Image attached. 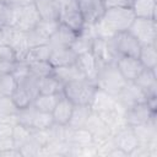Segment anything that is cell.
Segmentation results:
<instances>
[{
  "mask_svg": "<svg viewBox=\"0 0 157 157\" xmlns=\"http://www.w3.org/2000/svg\"><path fill=\"white\" fill-rule=\"evenodd\" d=\"M11 98L13 101V103L16 104V107L20 109V108H23V107H28L33 103L34 98L25 90L22 88L20 85H17L16 90L13 91V93L11 94Z\"/></svg>",
  "mask_w": 157,
  "mask_h": 157,
  "instance_id": "ab89813d",
  "label": "cell"
},
{
  "mask_svg": "<svg viewBox=\"0 0 157 157\" xmlns=\"http://www.w3.org/2000/svg\"><path fill=\"white\" fill-rule=\"evenodd\" d=\"M71 146L66 141L50 140L39 151L38 156H70Z\"/></svg>",
  "mask_w": 157,
  "mask_h": 157,
  "instance_id": "f1b7e54d",
  "label": "cell"
},
{
  "mask_svg": "<svg viewBox=\"0 0 157 157\" xmlns=\"http://www.w3.org/2000/svg\"><path fill=\"white\" fill-rule=\"evenodd\" d=\"M32 136V129L27 128L25 125H21L18 123L15 124L13 130H12V140L15 144L16 148H20L25 142H27Z\"/></svg>",
  "mask_w": 157,
  "mask_h": 157,
  "instance_id": "74e56055",
  "label": "cell"
},
{
  "mask_svg": "<svg viewBox=\"0 0 157 157\" xmlns=\"http://www.w3.org/2000/svg\"><path fill=\"white\" fill-rule=\"evenodd\" d=\"M91 53L94 56V59L97 60L98 65L107 64L109 61L115 60L113 54H112L108 39H104V38H101V37H96L94 38L92 48H91Z\"/></svg>",
  "mask_w": 157,
  "mask_h": 157,
  "instance_id": "7402d4cb",
  "label": "cell"
},
{
  "mask_svg": "<svg viewBox=\"0 0 157 157\" xmlns=\"http://www.w3.org/2000/svg\"><path fill=\"white\" fill-rule=\"evenodd\" d=\"M54 124V119L52 113L37 110L32 121V129L34 130H47Z\"/></svg>",
  "mask_w": 157,
  "mask_h": 157,
  "instance_id": "f35d334b",
  "label": "cell"
},
{
  "mask_svg": "<svg viewBox=\"0 0 157 157\" xmlns=\"http://www.w3.org/2000/svg\"><path fill=\"white\" fill-rule=\"evenodd\" d=\"M91 112H92V109L88 104H74L72 113H71L67 125L71 129L85 128V124H86Z\"/></svg>",
  "mask_w": 157,
  "mask_h": 157,
  "instance_id": "83f0119b",
  "label": "cell"
},
{
  "mask_svg": "<svg viewBox=\"0 0 157 157\" xmlns=\"http://www.w3.org/2000/svg\"><path fill=\"white\" fill-rule=\"evenodd\" d=\"M15 66V63H6V61H0V75L12 72Z\"/></svg>",
  "mask_w": 157,
  "mask_h": 157,
  "instance_id": "f907efd6",
  "label": "cell"
},
{
  "mask_svg": "<svg viewBox=\"0 0 157 157\" xmlns=\"http://www.w3.org/2000/svg\"><path fill=\"white\" fill-rule=\"evenodd\" d=\"M76 36H77V32H75L74 29H71L70 27H67L66 25L60 22L59 26L56 27V29L54 31V33L50 36L48 45L50 47V49L69 48V47H71Z\"/></svg>",
  "mask_w": 157,
  "mask_h": 157,
  "instance_id": "d6986e66",
  "label": "cell"
},
{
  "mask_svg": "<svg viewBox=\"0 0 157 157\" xmlns=\"http://www.w3.org/2000/svg\"><path fill=\"white\" fill-rule=\"evenodd\" d=\"M16 16V7L10 6L5 1L0 2V29L13 27Z\"/></svg>",
  "mask_w": 157,
  "mask_h": 157,
  "instance_id": "8d00e7d4",
  "label": "cell"
},
{
  "mask_svg": "<svg viewBox=\"0 0 157 157\" xmlns=\"http://www.w3.org/2000/svg\"><path fill=\"white\" fill-rule=\"evenodd\" d=\"M0 43H5L10 45L15 50L18 60H23L28 50L26 32L16 29L15 27H7L0 29Z\"/></svg>",
  "mask_w": 157,
  "mask_h": 157,
  "instance_id": "8992f818",
  "label": "cell"
},
{
  "mask_svg": "<svg viewBox=\"0 0 157 157\" xmlns=\"http://www.w3.org/2000/svg\"><path fill=\"white\" fill-rule=\"evenodd\" d=\"M128 31L132 34V37L141 44H156L157 42V23L156 20L151 18H140L135 17Z\"/></svg>",
  "mask_w": 157,
  "mask_h": 157,
  "instance_id": "5b68a950",
  "label": "cell"
},
{
  "mask_svg": "<svg viewBox=\"0 0 157 157\" xmlns=\"http://www.w3.org/2000/svg\"><path fill=\"white\" fill-rule=\"evenodd\" d=\"M76 64L78 65V67L81 69V71L83 72L86 78L94 81L96 75H97V70H98V63L91 52L77 55Z\"/></svg>",
  "mask_w": 157,
  "mask_h": 157,
  "instance_id": "4316f807",
  "label": "cell"
},
{
  "mask_svg": "<svg viewBox=\"0 0 157 157\" xmlns=\"http://www.w3.org/2000/svg\"><path fill=\"white\" fill-rule=\"evenodd\" d=\"M134 129V132L137 137V141L140 145L148 146L151 148L157 150V124L156 119H152L147 121L146 124L131 126Z\"/></svg>",
  "mask_w": 157,
  "mask_h": 157,
  "instance_id": "2e32d148",
  "label": "cell"
},
{
  "mask_svg": "<svg viewBox=\"0 0 157 157\" xmlns=\"http://www.w3.org/2000/svg\"><path fill=\"white\" fill-rule=\"evenodd\" d=\"M134 0H104L105 9L109 7H120V6H131Z\"/></svg>",
  "mask_w": 157,
  "mask_h": 157,
  "instance_id": "7dc6e473",
  "label": "cell"
},
{
  "mask_svg": "<svg viewBox=\"0 0 157 157\" xmlns=\"http://www.w3.org/2000/svg\"><path fill=\"white\" fill-rule=\"evenodd\" d=\"M115 64L126 81H134L145 69L137 56H119L115 59Z\"/></svg>",
  "mask_w": 157,
  "mask_h": 157,
  "instance_id": "9a60e30c",
  "label": "cell"
},
{
  "mask_svg": "<svg viewBox=\"0 0 157 157\" xmlns=\"http://www.w3.org/2000/svg\"><path fill=\"white\" fill-rule=\"evenodd\" d=\"M15 144L12 137H0V153L9 148H13Z\"/></svg>",
  "mask_w": 157,
  "mask_h": 157,
  "instance_id": "c3c4849f",
  "label": "cell"
},
{
  "mask_svg": "<svg viewBox=\"0 0 157 157\" xmlns=\"http://www.w3.org/2000/svg\"><path fill=\"white\" fill-rule=\"evenodd\" d=\"M114 59L119 56H137L141 44L129 31H123L108 39Z\"/></svg>",
  "mask_w": 157,
  "mask_h": 157,
  "instance_id": "277c9868",
  "label": "cell"
},
{
  "mask_svg": "<svg viewBox=\"0 0 157 157\" xmlns=\"http://www.w3.org/2000/svg\"><path fill=\"white\" fill-rule=\"evenodd\" d=\"M59 22L66 25L77 33L83 28L85 21L80 11L77 0H69L64 6H61Z\"/></svg>",
  "mask_w": 157,
  "mask_h": 157,
  "instance_id": "9c48e42d",
  "label": "cell"
},
{
  "mask_svg": "<svg viewBox=\"0 0 157 157\" xmlns=\"http://www.w3.org/2000/svg\"><path fill=\"white\" fill-rule=\"evenodd\" d=\"M85 25L97 23L105 11L104 0H77Z\"/></svg>",
  "mask_w": 157,
  "mask_h": 157,
  "instance_id": "7c38bea8",
  "label": "cell"
},
{
  "mask_svg": "<svg viewBox=\"0 0 157 157\" xmlns=\"http://www.w3.org/2000/svg\"><path fill=\"white\" fill-rule=\"evenodd\" d=\"M85 128L92 134L93 144L96 147L113 135L110 129L105 125V123L101 119V117L96 112H91V114L85 124Z\"/></svg>",
  "mask_w": 157,
  "mask_h": 157,
  "instance_id": "4fadbf2b",
  "label": "cell"
},
{
  "mask_svg": "<svg viewBox=\"0 0 157 157\" xmlns=\"http://www.w3.org/2000/svg\"><path fill=\"white\" fill-rule=\"evenodd\" d=\"M135 15L130 6L109 7L105 9L101 20L93 25L97 37L109 39L114 34L128 31L129 26L134 21Z\"/></svg>",
  "mask_w": 157,
  "mask_h": 157,
  "instance_id": "6da1fadb",
  "label": "cell"
},
{
  "mask_svg": "<svg viewBox=\"0 0 157 157\" xmlns=\"http://www.w3.org/2000/svg\"><path fill=\"white\" fill-rule=\"evenodd\" d=\"M67 142L71 147H86V146L94 145L92 134L86 128L72 129L67 139Z\"/></svg>",
  "mask_w": 157,
  "mask_h": 157,
  "instance_id": "4dcf8cb0",
  "label": "cell"
},
{
  "mask_svg": "<svg viewBox=\"0 0 157 157\" xmlns=\"http://www.w3.org/2000/svg\"><path fill=\"white\" fill-rule=\"evenodd\" d=\"M59 23H60L59 21H44V20H40L34 28H32L31 31L26 32L28 48L36 47V45L48 44L50 36L54 33V31L56 29Z\"/></svg>",
  "mask_w": 157,
  "mask_h": 157,
  "instance_id": "52a82bcc",
  "label": "cell"
},
{
  "mask_svg": "<svg viewBox=\"0 0 157 157\" xmlns=\"http://www.w3.org/2000/svg\"><path fill=\"white\" fill-rule=\"evenodd\" d=\"M115 98L124 110H126L128 108H130L131 105H134L136 103L146 102L145 94L132 81H128L126 85L124 86V88L115 96Z\"/></svg>",
  "mask_w": 157,
  "mask_h": 157,
  "instance_id": "5bb4252c",
  "label": "cell"
},
{
  "mask_svg": "<svg viewBox=\"0 0 157 157\" xmlns=\"http://www.w3.org/2000/svg\"><path fill=\"white\" fill-rule=\"evenodd\" d=\"M53 75L63 83H67L71 81H76V80H81V78H86L83 72L81 71V69L78 67V65L75 64H70V65H65V66H59V67H54L53 70Z\"/></svg>",
  "mask_w": 157,
  "mask_h": 157,
  "instance_id": "cb8c5ba5",
  "label": "cell"
},
{
  "mask_svg": "<svg viewBox=\"0 0 157 157\" xmlns=\"http://www.w3.org/2000/svg\"><path fill=\"white\" fill-rule=\"evenodd\" d=\"M96 37H97V34H96L93 25H85L83 28L77 33V36L74 39L70 48L77 55L88 53V52H91V48H92V44H93V40Z\"/></svg>",
  "mask_w": 157,
  "mask_h": 157,
  "instance_id": "ac0fdd59",
  "label": "cell"
},
{
  "mask_svg": "<svg viewBox=\"0 0 157 157\" xmlns=\"http://www.w3.org/2000/svg\"><path fill=\"white\" fill-rule=\"evenodd\" d=\"M72 108H74V103L71 101H69L63 94L61 98L59 99V102L56 103L55 108L52 112L54 123L60 124V125H67L69 119H70L71 113H72Z\"/></svg>",
  "mask_w": 157,
  "mask_h": 157,
  "instance_id": "d4e9b609",
  "label": "cell"
},
{
  "mask_svg": "<svg viewBox=\"0 0 157 157\" xmlns=\"http://www.w3.org/2000/svg\"><path fill=\"white\" fill-rule=\"evenodd\" d=\"M39 21H40V16L34 4L22 7H16V16L13 23V27L16 29H20L22 32H28L32 28H34Z\"/></svg>",
  "mask_w": 157,
  "mask_h": 157,
  "instance_id": "30bf717a",
  "label": "cell"
},
{
  "mask_svg": "<svg viewBox=\"0 0 157 157\" xmlns=\"http://www.w3.org/2000/svg\"><path fill=\"white\" fill-rule=\"evenodd\" d=\"M13 126H15L13 123L0 121V137H11L12 136Z\"/></svg>",
  "mask_w": 157,
  "mask_h": 157,
  "instance_id": "bcb514c9",
  "label": "cell"
},
{
  "mask_svg": "<svg viewBox=\"0 0 157 157\" xmlns=\"http://www.w3.org/2000/svg\"><path fill=\"white\" fill-rule=\"evenodd\" d=\"M77 60V54L69 47V48H56L52 49L49 63L53 65V67L65 66L70 64H75Z\"/></svg>",
  "mask_w": 157,
  "mask_h": 157,
  "instance_id": "603a6c76",
  "label": "cell"
},
{
  "mask_svg": "<svg viewBox=\"0 0 157 157\" xmlns=\"http://www.w3.org/2000/svg\"><path fill=\"white\" fill-rule=\"evenodd\" d=\"M64 85L52 74L45 77L38 78V90L40 94H54L63 93Z\"/></svg>",
  "mask_w": 157,
  "mask_h": 157,
  "instance_id": "d6a6232c",
  "label": "cell"
},
{
  "mask_svg": "<svg viewBox=\"0 0 157 157\" xmlns=\"http://www.w3.org/2000/svg\"><path fill=\"white\" fill-rule=\"evenodd\" d=\"M137 58L145 69L156 70L157 69V44L141 45Z\"/></svg>",
  "mask_w": 157,
  "mask_h": 157,
  "instance_id": "1f68e13d",
  "label": "cell"
},
{
  "mask_svg": "<svg viewBox=\"0 0 157 157\" xmlns=\"http://www.w3.org/2000/svg\"><path fill=\"white\" fill-rule=\"evenodd\" d=\"M125 121L129 126H136L141 124H146L147 121L157 118V112L151 109L147 102H140L124 112Z\"/></svg>",
  "mask_w": 157,
  "mask_h": 157,
  "instance_id": "ba28073f",
  "label": "cell"
},
{
  "mask_svg": "<svg viewBox=\"0 0 157 157\" xmlns=\"http://www.w3.org/2000/svg\"><path fill=\"white\" fill-rule=\"evenodd\" d=\"M28 64V70L29 74L37 78L45 77L53 74V65L49 63V60H42V61H31Z\"/></svg>",
  "mask_w": 157,
  "mask_h": 157,
  "instance_id": "d590c367",
  "label": "cell"
},
{
  "mask_svg": "<svg viewBox=\"0 0 157 157\" xmlns=\"http://www.w3.org/2000/svg\"><path fill=\"white\" fill-rule=\"evenodd\" d=\"M132 82L145 94L146 101L148 98L157 97V74H156V70L144 69L142 72Z\"/></svg>",
  "mask_w": 157,
  "mask_h": 157,
  "instance_id": "e0dca14e",
  "label": "cell"
},
{
  "mask_svg": "<svg viewBox=\"0 0 157 157\" xmlns=\"http://www.w3.org/2000/svg\"><path fill=\"white\" fill-rule=\"evenodd\" d=\"M36 0H5L6 4H9L10 6L13 7H22V6H27L31 4H34Z\"/></svg>",
  "mask_w": 157,
  "mask_h": 157,
  "instance_id": "681fc988",
  "label": "cell"
},
{
  "mask_svg": "<svg viewBox=\"0 0 157 157\" xmlns=\"http://www.w3.org/2000/svg\"><path fill=\"white\" fill-rule=\"evenodd\" d=\"M90 107L92 109V112L96 113H102V112H107V110H113V109H118L120 112H125L121 105L118 103L115 96L101 90V88H96V92L90 102Z\"/></svg>",
  "mask_w": 157,
  "mask_h": 157,
  "instance_id": "8fae6325",
  "label": "cell"
},
{
  "mask_svg": "<svg viewBox=\"0 0 157 157\" xmlns=\"http://www.w3.org/2000/svg\"><path fill=\"white\" fill-rule=\"evenodd\" d=\"M63 93H54V94H38L34 101H33V105L37 110L40 112H48L52 113L53 109L55 108L56 103L59 102V99L61 98Z\"/></svg>",
  "mask_w": 157,
  "mask_h": 157,
  "instance_id": "836d02e7",
  "label": "cell"
},
{
  "mask_svg": "<svg viewBox=\"0 0 157 157\" xmlns=\"http://www.w3.org/2000/svg\"><path fill=\"white\" fill-rule=\"evenodd\" d=\"M34 6L44 21H59L61 5L58 0H36Z\"/></svg>",
  "mask_w": 157,
  "mask_h": 157,
  "instance_id": "44dd1931",
  "label": "cell"
},
{
  "mask_svg": "<svg viewBox=\"0 0 157 157\" xmlns=\"http://www.w3.org/2000/svg\"><path fill=\"white\" fill-rule=\"evenodd\" d=\"M1 1H5V0H0V2H1Z\"/></svg>",
  "mask_w": 157,
  "mask_h": 157,
  "instance_id": "f5cc1de1",
  "label": "cell"
},
{
  "mask_svg": "<svg viewBox=\"0 0 157 157\" xmlns=\"http://www.w3.org/2000/svg\"><path fill=\"white\" fill-rule=\"evenodd\" d=\"M130 7L135 17L156 20V10H157L156 0H134Z\"/></svg>",
  "mask_w": 157,
  "mask_h": 157,
  "instance_id": "484cf974",
  "label": "cell"
},
{
  "mask_svg": "<svg viewBox=\"0 0 157 157\" xmlns=\"http://www.w3.org/2000/svg\"><path fill=\"white\" fill-rule=\"evenodd\" d=\"M17 87V81L11 72L0 75V96H10Z\"/></svg>",
  "mask_w": 157,
  "mask_h": 157,
  "instance_id": "60d3db41",
  "label": "cell"
},
{
  "mask_svg": "<svg viewBox=\"0 0 157 157\" xmlns=\"http://www.w3.org/2000/svg\"><path fill=\"white\" fill-rule=\"evenodd\" d=\"M50 47L48 44H43V45H36V47H31L28 48L23 60L26 63H31V61H42V60H49L50 56Z\"/></svg>",
  "mask_w": 157,
  "mask_h": 157,
  "instance_id": "e575fe53",
  "label": "cell"
},
{
  "mask_svg": "<svg viewBox=\"0 0 157 157\" xmlns=\"http://www.w3.org/2000/svg\"><path fill=\"white\" fill-rule=\"evenodd\" d=\"M17 112L18 108L10 96H0V121L16 124Z\"/></svg>",
  "mask_w": 157,
  "mask_h": 157,
  "instance_id": "f546056e",
  "label": "cell"
},
{
  "mask_svg": "<svg viewBox=\"0 0 157 157\" xmlns=\"http://www.w3.org/2000/svg\"><path fill=\"white\" fill-rule=\"evenodd\" d=\"M113 140H114V144L117 147L121 148L123 151H125L129 156V153L139 145V141H137V137L134 132V129L129 125L119 129L118 131H115L113 135H112Z\"/></svg>",
  "mask_w": 157,
  "mask_h": 157,
  "instance_id": "ffe728a7",
  "label": "cell"
},
{
  "mask_svg": "<svg viewBox=\"0 0 157 157\" xmlns=\"http://www.w3.org/2000/svg\"><path fill=\"white\" fill-rule=\"evenodd\" d=\"M96 83L88 78L71 81L64 85L63 94L74 104H88L96 92Z\"/></svg>",
  "mask_w": 157,
  "mask_h": 157,
  "instance_id": "3957f363",
  "label": "cell"
},
{
  "mask_svg": "<svg viewBox=\"0 0 157 157\" xmlns=\"http://www.w3.org/2000/svg\"><path fill=\"white\" fill-rule=\"evenodd\" d=\"M115 147L114 140L110 136L109 139H107L105 141H103L102 144H99L97 146V156H103V157H108L109 152Z\"/></svg>",
  "mask_w": 157,
  "mask_h": 157,
  "instance_id": "f6af8a7d",
  "label": "cell"
},
{
  "mask_svg": "<svg viewBox=\"0 0 157 157\" xmlns=\"http://www.w3.org/2000/svg\"><path fill=\"white\" fill-rule=\"evenodd\" d=\"M0 61H6V63L18 61L15 50L5 43H0Z\"/></svg>",
  "mask_w": 157,
  "mask_h": 157,
  "instance_id": "ee69618b",
  "label": "cell"
},
{
  "mask_svg": "<svg viewBox=\"0 0 157 157\" xmlns=\"http://www.w3.org/2000/svg\"><path fill=\"white\" fill-rule=\"evenodd\" d=\"M126 80L120 74L115 60L109 61L107 64H101L98 65L97 75L94 78V83L98 88L117 96L126 85Z\"/></svg>",
  "mask_w": 157,
  "mask_h": 157,
  "instance_id": "7a4b0ae2",
  "label": "cell"
},
{
  "mask_svg": "<svg viewBox=\"0 0 157 157\" xmlns=\"http://www.w3.org/2000/svg\"><path fill=\"white\" fill-rule=\"evenodd\" d=\"M40 148L42 146L31 136V139L18 148V151L21 153V157H34L39 155Z\"/></svg>",
  "mask_w": 157,
  "mask_h": 157,
  "instance_id": "7bdbcfd3",
  "label": "cell"
},
{
  "mask_svg": "<svg viewBox=\"0 0 157 157\" xmlns=\"http://www.w3.org/2000/svg\"><path fill=\"white\" fill-rule=\"evenodd\" d=\"M108 157H129V156H128V153H126L125 151H123L121 148H119V147L115 146V147L109 152Z\"/></svg>",
  "mask_w": 157,
  "mask_h": 157,
  "instance_id": "816d5d0a",
  "label": "cell"
},
{
  "mask_svg": "<svg viewBox=\"0 0 157 157\" xmlns=\"http://www.w3.org/2000/svg\"><path fill=\"white\" fill-rule=\"evenodd\" d=\"M36 112H37V109L34 108L33 104H31L28 107L20 108L18 112H17V115H16L17 123L32 129V121H33V118H34Z\"/></svg>",
  "mask_w": 157,
  "mask_h": 157,
  "instance_id": "b9f144b4",
  "label": "cell"
}]
</instances>
